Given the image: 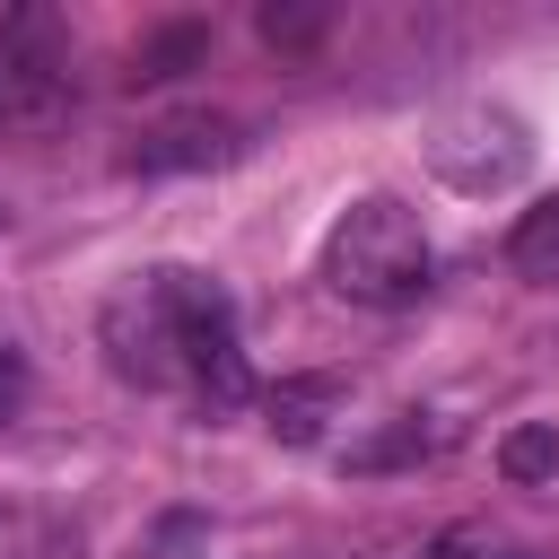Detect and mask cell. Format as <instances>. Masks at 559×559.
Returning a JSON list of instances; mask_svg holds the SVG:
<instances>
[{
    "instance_id": "cell-1",
    "label": "cell",
    "mask_w": 559,
    "mask_h": 559,
    "mask_svg": "<svg viewBox=\"0 0 559 559\" xmlns=\"http://www.w3.org/2000/svg\"><path fill=\"white\" fill-rule=\"evenodd\" d=\"M323 280L349 297V306H411L428 288V236H419V210H402L393 192H367L332 218L323 236Z\"/></svg>"
},
{
    "instance_id": "cell-2",
    "label": "cell",
    "mask_w": 559,
    "mask_h": 559,
    "mask_svg": "<svg viewBox=\"0 0 559 559\" xmlns=\"http://www.w3.org/2000/svg\"><path fill=\"white\" fill-rule=\"evenodd\" d=\"M166 288H175V323H183V384H192L210 411H236V402L253 393V376H245V349H236V306H227V288L201 280V271H175V262H166Z\"/></svg>"
},
{
    "instance_id": "cell-3",
    "label": "cell",
    "mask_w": 559,
    "mask_h": 559,
    "mask_svg": "<svg viewBox=\"0 0 559 559\" xmlns=\"http://www.w3.org/2000/svg\"><path fill=\"white\" fill-rule=\"evenodd\" d=\"M428 166H437L454 192H507V183L533 166V140H524V122H515V114L472 105V114H445V122H437Z\"/></svg>"
},
{
    "instance_id": "cell-4",
    "label": "cell",
    "mask_w": 559,
    "mask_h": 559,
    "mask_svg": "<svg viewBox=\"0 0 559 559\" xmlns=\"http://www.w3.org/2000/svg\"><path fill=\"white\" fill-rule=\"evenodd\" d=\"M236 148H245L236 122L192 114V122H157V131H140V148H131L122 166H131V175H183V166H227Z\"/></svg>"
},
{
    "instance_id": "cell-5",
    "label": "cell",
    "mask_w": 559,
    "mask_h": 559,
    "mask_svg": "<svg viewBox=\"0 0 559 559\" xmlns=\"http://www.w3.org/2000/svg\"><path fill=\"white\" fill-rule=\"evenodd\" d=\"M341 376H280L271 393H262V428L280 437V445H314L323 437V419L341 411Z\"/></svg>"
},
{
    "instance_id": "cell-6",
    "label": "cell",
    "mask_w": 559,
    "mask_h": 559,
    "mask_svg": "<svg viewBox=\"0 0 559 559\" xmlns=\"http://www.w3.org/2000/svg\"><path fill=\"white\" fill-rule=\"evenodd\" d=\"M498 472H507L515 489H542V480H559V428H550V419H524V428H507V445H498Z\"/></svg>"
},
{
    "instance_id": "cell-7",
    "label": "cell",
    "mask_w": 559,
    "mask_h": 559,
    "mask_svg": "<svg viewBox=\"0 0 559 559\" xmlns=\"http://www.w3.org/2000/svg\"><path fill=\"white\" fill-rule=\"evenodd\" d=\"M437 445H445V428H419V411H411V419L376 428L367 445H349V472H393V463H419V454H437Z\"/></svg>"
},
{
    "instance_id": "cell-8",
    "label": "cell",
    "mask_w": 559,
    "mask_h": 559,
    "mask_svg": "<svg viewBox=\"0 0 559 559\" xmlns=\"http://www.w3.org/2000/svg\"><path fill=\"white\" fill-rule=\"evenodd\" d=\"M61 114V79L35 61H0V122H52Z\"/></svg>"
},
{
    "instance_id": "cell-9",
    "label": "cell",
    "mask_w": 559,
    "mask_h": 559,
    "mask_svg": "<svg viewBox=\"0 0 559 559\" xmlns=\"http://www.w3.org/2000/svg\"><path fill=\"white\" fill-rule=\"evenodd\" d=\"M515 271L524 280H559V192L542 201V210H524V227H515Z\"/></svg>"
},
{
    "instance_id": "cell-10",
    "label": "cell",
    "mask_w": 559,
    "mask_h": 559,
    "mask_svg": "<svg viewBox=\"0 0 559 559\" xmlns=\"http://www.w3.org/2000/svg\"><path fill=\"white\" fill-rule=\"evenodd\" d=\"M192 52H201V26H175L140 52V79H175V61H192Z\"/></svg>"
},
{
    "instance_id": "cell-11",
    "label": "cell",
    "mask_w": 559,
    "mask_h": 559,
    "mask_svg": "<svg viewBox=\"0 0 559 559\" xmlns=\"http://www.w3.org/2000/svg\"><path fill=\"white\" fill-rule=\"evenodd\" d=\"M17 411H26V358H17L9 341H0V428H9Z\"/></svg>"
}]
</instances>
